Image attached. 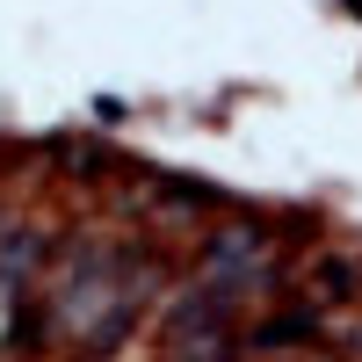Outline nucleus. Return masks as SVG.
I'll return each mask as SVG.
<instances>
[{
	"mask_svg": "<svg viewBox=\"0 0 362 362\" xmlns=\"http://www.w3.org/2000/svg\"><path fill=\"white\" fill-rule=\"evenodd\" d=\"M153 283H160V261L153 254L116 247V239H80L73 254H58V290L44 297V312H51V326L87 362H102L138 326Z\"/></svg>",
	"mask_w": 362,
	"mask_h": 362,
	"instance_id": "1",
	"label": "nucleus"
},
{
	"mask_svg": "<svg viewBox=\"0 0 362 362\" xmlns=\"http://www.w3.org/2000/svg\"><path fill=\"white\" fill-rule=\"evenodd\" d=\"M239 305L247 297H232L218 283H189L167 305V326H160V362H218V355H239L247 334H239Z\"/></svg>",
	"mask_w": 362,
	"mask_h": 362,
	"instance_id": "2",
	"label": "nucleus"
},
{
	"mask_svg": "<svg viewBox=\"0 0 362 362\" xmlns=\"http://www.w3.org/2000/svg\"><path fill=\"white\" fill-rule=\"evenodd\" d=\"M196 276L232 290V297H261V290L283 283V261H276V239L261 225H218L196 247Z\"/></svg>",
	"mask_w": 362,
	"mask_h": 362,
	"instance_id": "3",
	"label": "nucleus"
},
{
	"mask_svg": "<svg viewBox=\"0 0 362 362\" xmlns=\"http://www.w3.org/2000/svg\"><path fill=\"white\" fill-rule=\"evenodd\" d=\"M44 261H51V247H44V232H0V297H29V283L44 276Z\"/></svg>",
	"mask_w": 362,
	"mask_h": 362,
	"instance_id": "4",
	"label": "nucleus"
},
{
	"mask_svg": "<svg viewBox=\"0 0 362 362\" xmlns=\"http://www.w3.org/2000/svg\"><path fill=\"white\" fill-rule=\"evenodd\" d=\"M305 283H312L319 305H355V297H362V261L355 254H319L305 268Z\"/></svg>",
	"mask_w": 362,
	"mask_h": 362,
	"instance_id": "5",
	"label": "nucleus"
},
{
	"mask_svg": "<svg viewBox=\"0 0 362 362\" xmlns=\"http://www.w3.org/2000/svg\"><path fill=\"white\" fill-rule=\"evenodd\" d=\"M305 341H312V312H276V319L247 326V355H268V348H305Z\"/></svg>",
	"mask_w": 362,
	"mask_h": 362,
	"instance_id": "6",
	"label": "nucleus"
},
{
	"mask_svg": "<svg viewBox=\"0 0 362 362\" xmlns=\"http://www.w3.org/2000/svg\"><path fill=\"white\" fill-rule=\"evenodd\" d=\"M218 362H254V355H247V348H239V355H218Z\"/></svg>",
	"mask_w": 362,
	"mask_h": 362,
	"instance_id": "7",
	"label": "nucleus"
}]
</instances>
